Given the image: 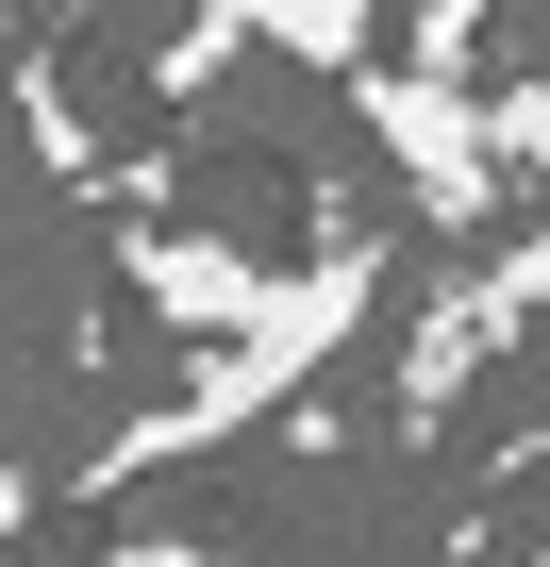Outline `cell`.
Wrapping results in <instances>:
<instances>
[{
    "label": "cell",
    "instance_id": "cell-1",
    "mask_svg": "<svg viewBox=\"0 0 550 567\" xmlns=\"http://www.w3.org/2000/svg\"><path fill=\"white\" fill-rule=\"evenodd\" d=\"M384 318V250L351 234V250H318V267H267V301L234 318V334H200V368L151 401V417H117L101 451H84V501H134L151 467H200V451H234V434H267L351 334Z\"/></svg>",
    "mask_w": 550,
    "mask_h": 567
},
{
    "label": "cell",
    "instance_id": "cell-2",
    "mask_svg": "<svg viewBox=\"0 0 550 567\" xmlns=\"http://www.w3.org/2000/svg\"><path fill=\"white\" fill-rule=\"evenodd\" d=\"M351 117L401 151V184H417V217H434V234H467V217L517 184V167L484 151V101H467V84H417V68H351Z\"/></svg>",
    "mask_w": 550,
    "mask_h": 567
},
{
    "label": "cell",
    "instance_id": "cell-3",
    "mask_svg": "<svg viewBox=\"0 0 550 567\" xmlns=\"http://www.w3.org/2000/svg\"><path fill=\"white\" fill-rule=\"evenodd\" d=\"M117 267H134V301H151L167 334H234V318L267 301V267H250L234 234H134Z\"/></svg>",
    "mask_w": 550,
    "mask_h": 567
},
{
    "label": "cell",
    "instance_id": "cell-4",
    "mask_svg": "<svg viewBox=\"0 0 550 567\" xmlns=\"http://www.w3.org/2000/svg\"><path fill=\"white\" fill-rule=\"evenodd\" d=\"M184 18L217 51H284V68H334V84L384 51V0H184Z\"/></svg>",
    "mask_w": 550,
    "mask_h": 567
},
{
    "label": "cell",
    "instance_id": "cell-5",
    "mask_svg": "<svg viewBox=\"0 0 550 567\" xmlns=\"http://www.w3.org/2000/svg\"><path fill=\"white\" fill-rule=\"evenodd\" d=\"M484 68V0H417V84H467Z\"/></svg>",
    "mask_w": 550,
    "mask_h": 567
},
{
    "label": "cell",
    "instance_id": "cell-6",
    "mask_svg": "<svg viewBox=\"0 0 550 567\" xmlns=\"http://www.w3.org/2000/svg\"><path fill=\"white\" fill-rule=\"evenodd\" d=\"M101 567H234L217 534H134V550H101Z\"/></svg>",
    "mask_w": 550,
    "mask_h": 567
}]
</instances>
